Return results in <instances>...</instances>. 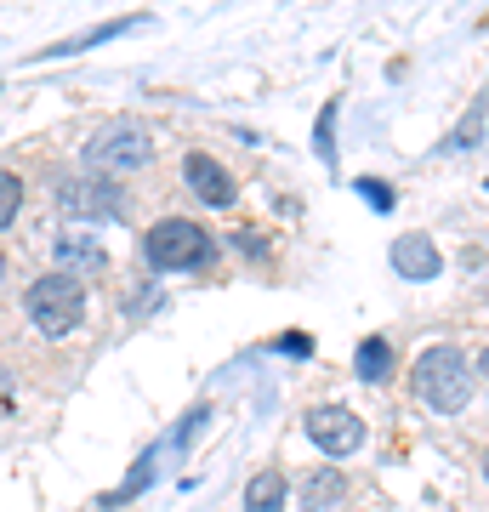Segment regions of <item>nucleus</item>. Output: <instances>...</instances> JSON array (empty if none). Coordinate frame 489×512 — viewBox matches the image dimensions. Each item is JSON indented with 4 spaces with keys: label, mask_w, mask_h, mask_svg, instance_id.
I'll use <instances>...</instances> for the list:
<instances>
[{
    "label": "nucleus",
    "mask_w": 489,
    "mask_h": 512,
    "mask_svg": "<svg viewBox=\"0 0 489 512\" xmlns=\"http://www.w3.org/2000/svg\"><path fill=\"white\" fill-rule=\"evenodd\" d=\"M148 160H154V137L137 120H109L86 143V165L97 177H126V171H143Z\"/></svg>",
    "instance_id": "obj_2"
},
{
    "label": "nucleus",
    "mask_w": 489,
    "mask_h": 512,
    "mask_svg": "<svg viewBox=\"0 0 489 512\" xmlns=\"http://www.w3.org/2000/svg\"><path fill=\"white\" fill-rule=\"evenodd\" d=\"M308 439L325 456H353L364 444V421L353 410H342V404H319V410H308Z\"/></svg>",
    "instance_id": "obj_5"
},
{
    "label": "nucleus",
    "mask_w": 489,
    "mask_h": 512,
    "mask_svg": "<svg viewBox=\"0 0 489 512\" xmlns=\"http://www.w3.org/2000/svg\"><path fill=\"white\" fill-rule=\"evenodd\" d=\"M182 177H188V188H194L205 205H234V194H239L234 177H228L211 154H188V160H182Z\"/></svg>",
    "instance_id": "obj_7"
},
{
    "label": "nucleus",
    "mask_w": 489,
    "mask_h": 512,
    "mask_svg": "<svg viewBox=\"0 0 489 512\" xmlns=\"http://www.w3.org/2000/svg\"><path fill=\"white\" fill-rule=\"evenodd\" d=\"M18 205H23V183L12 177V171H0V228L18 217Z\"/></svg>",
    "instance_id": "obj_13"
},
{
    "label": "nucleus",
    "mask_w": 489,
    "mask_h": 512,
    "mask_svg": "<svg viewBox=\"0 0 489 512\" xmlns=\"http://www.w3.org/2000/svg\"><path fill=\"white\" fill-rule=\"evenodd\" d=\"M143 251L154 268H165V274H182V268H205L211 256H217V245H211V234H205L200 222L188 217H165L154 222L143 234Z\"/></svg>",
    "instance_id": "obj_3"
},
{
    "label": "nucleus",
    "mask_w": 489,
    "mask_h": 512,
    "mask_svg": "<svg viewBox=\"0 0 489 512\" xmlns=\"http://www.w3.org/2000/svg\"><path fill=\"white\" fill-rule=\"evenodd\" d=\"M472 387H478V370L455 342H433L427 353H416V399L433 404L438 416H461L472 404Z\"/></svg>",
    "instance_id": "obj_1"
},
{
    "label": "nucleus",
    "mask_w": 489,
    "mask_h": 512,
    "mask_svg": "<svg viewBox=\"0 0 489 512\" xmlns=\"http://www.w3.org/2000/svg\"><path fill=\"white\" fill-rule=\"evenodd\" d=\"M353 365H359L364 382H387V370H393V348H387L381 336H364V342H359V359H353Z\"/></svg>",
    "instance_id": "obj_12"
},
{
    "label": "nucleus",
    "mask_w": 489,
    "mask_h": 512,
    "mask_svg": "<svg viewBox=\"0 0 489 512\" xmlns=\"http://www.w3.org/2000/svg\"><path fill=\"white\" fill-rule=\"evenodd\" d=\"M319 154H325V160H330V154H336V148H330V109L319 114Z\"/></svg>",
    "instance_id": "obj_15"
},
{
    "label": "nucleus",
    "mask_w": 489,
    "mask_h": 512,
    "mask_svg": "<svg viewBox=\"0 0 489 512\" xmlns=\"http://www.w3.org/2000/svg\"><path fill=\"white\" fill-rule=\"evenodd\" d=\"M0 279H6V256H0Z\"/></svg>",
    "instance_id": "obj_19"
},
{
    "label": "nucleus",
    "mask_w": 489,
    "mask_h": 512,
    "mask_svg": "<svg viewBox=\"0 0 489 512\" xmlns=\"http://www.w3.org/2000/svg\"><path fill=\"white\" fill-rule=\"evenodd\" d=\"M245 512H285V473L279 467H262L245 484Z\"/></svg>",
    "instance_id": "obj_11"
},
{
    "label": "nucleus",
    "mask_w": 489,
    "mask_h": 512,
    "mask_svg": "<svg viewBox=\"0 0 489 512\" xmlns=\"http://www.w3.org/2000/svg\"><path fill=\"white\" fill-rule=\"evenodd\" d=\"M342 495H347V478L336 473V467H319V473L302 478V512H330V507H342Z\"/></svg>",
    "instance_id": "obj_10"
},
{
    "label": "nucleus",
    "mask_w": 489,
    "mask_h": 512,
    "mask_svg": "<svg viewBox=\"0 0 489 512\" xmlns=\"http://www.w3.org/2000/svg\"><path fill=\"white\" fill-rule=\"evenodd\" d=\"M29 319H35L40 336H69L80 319H86V291L80 279L69 274H46L29 285Z\"/></svg>",
    "instance_id": "obj_4"
},
{
    "label": "nucleus",
    "mask_w": 489,
    "mask_h": 512,
    "mask_svg": "<svg viewBox=\"0 0 489 512\" xmlns=\"http://www.w3.org/2000/svg\"><path fill=\"white\" fill-rule=\"evenodd\" d=\"M57 211L63 217H114L120 194H114L109 177H63L57 183Z\"/></svg>",
    "instance_id": "obj_6"
},
{
    "label": "nucleus",
    "mask_w": 489,
    "mask_h": 512,
    "mask_svg": "<svg viewBox=\"0 0 489 512\" xmlns=\"http://www.w3.org/2000/svg\"><path fill=\"white\" fill-rule=\"evenodd\" d=\"M57 274H97L109 256H103V245H97V234H80V228H69V234H57Z\"/></svg>",
    "instance_id": "obj_9"
},
{
    "label": "nucleus",
    "mask_w": 489,
    "mask_h": 512,
    "mask_svg": "<svg viewBox=\"0 0 489 512\" xmlns=\"http://www.w3.org/2000/svg\"><path fill=\"white\" fill-rule=\"evenodd\" d=\"M393 268H399L404 279H438L444 256H438V245L427 234H399L393 239Z\"/></svg>",
    "instance_id": "obj_8"
},
{
    "label": "nucleus",
    "mask_w": 489,
    "mask_h": 512,
    "mask_svg": "<svg viewBox=\"0 0 489 512\" xmlns=\"http://www.w3.org/2000/svg\"><path fill=\"white\" fill-rule=\"evenodd\" d=\"M359 194H364L370 205H376V211H393V188H387V183H370V177H364Z\"/></svg>",
    "instance_id": "obj_14"
},
{
    "label": "nucleus",
    "mask_w": 489,
    "mask_h": 512,
    "mask_svg": "<svg viewBox=\"0 0 489 512\" xmlns=\"http://www.w3.org/2000/svg\"><path fill=\"white\" fill-rule=\"evenodd\" d=\"M478 376H489V348H484V359H478Z\"/></svg>",
    "instance_id": "obj_16"
},
{
    "label": "nucleus",
    "mask_w": 489,
    "mask_h": 512,
    "mask_svg": "<svg viewBox=\"0 0 489 512\" xmlns=\"http://www.w3.org/2000/svg\"><path fill=\"white\" fill-rule=\"evenodd\" d=\"M0 393H6V365H0Z\"/></svg>",
    "instance_id": "obj_17"
},
{
    "label": "nucleus",
    "mask_w": 489,
    "mask_h": 512,
    "mask_svg": "<svg viewBox=\"0 0 489 512\" xmlns=\"http://www.w3.org/2000/svg\"><path fill=\"white\" fill-rule=\"evenodd\" d=\"M484 478H489V450H484Z\"/></svg>",
    "instance_id": "obj_18"
}]
</instances>
